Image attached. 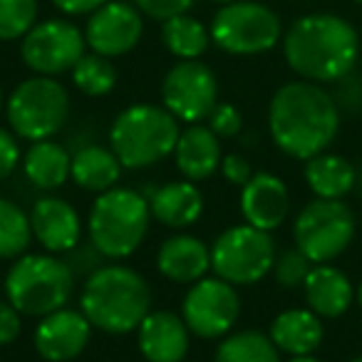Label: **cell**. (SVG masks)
Instances as JSON below:
<instances>
[{"mask_svg":"<svg viewBox=\"0 0 362 362\" xmlns=\"http://www.w3.org/2000/svg\"><path fill=\"white\" fill-rule=\"evenodd\" d=\"M268 129L283 154L308 161L327 151L340 132V107L317 82L296 80L278 87L268 107Z\"/></svg>","mask_w":362,"mask_h":362,"instance_id":"obj_1","label":"cell"},{"mask_svg":"<svg viewBox=\"0 0 362 362\" xmlns=\"http://www.w3.org/2000/svg\"><path fill=\"white\" fill-rule=\"evenodd\" d=\"M283 55L296 75L327 85L350 75L360 57V35L345 18L332 13L303 16L283 37Z\"/></svg>","mask_w":362,"mask_h":362,"instance_id":"obj_2","label":"cell"},{"mask_svg":"<svg viewBox=\"0 0 362 362\" xmlns=\"http://www.w3.org/2000/svg\"><path fill=\"white\" fill-rule=\"evenodd\" d=\"M80 310L92 327L110 335H127L141 325L151 310V288L129 266H100L87 276L80 291Z\"/></svg>","mask_w":362,"mask_h":362,"instance_id":"obj_3","label":"cell"},{"mask_svg":"<svg viewBox=\"0 0 362 362\" xmlns=\"http://www.w3.org/2000/svg\"><path fill=\"white\" fill-rule=\"evenodd\" d=\"M151 223L149 199L134 189L115 187L97 194L87 216L90 243L100 256L122 261L144 243Z\"/></svg>","mask_w":362,"mask_h":362,"instance_id":"obj_4","label":"cell"},{"mask_svg":"<svg viewBox=\"0 0 362 362\" xmlns=\"http://www.w3.org/2000/svg\"><path fill=\"white\" fill-rule=\"evenodd\" d=\"M72 293L75 271L55 253H25L6 273V300L28 317H45L67 308Z\"/></svg>","mask_w":362,"mask_h":362,"instance_id":"obj_5","label":"cell"},{"mask_svg":"<svg viewBox=\"0 0 362 362\" xmlns=\"http://www.w3.org/2000/svg\"><path fill=\"white\" fill-rule=\"evenodd\" d=\"M179 134V119L166 107L141 102L117 115L110 129V146L124 169H146L174 154Z\"/></svg>","mask_w":362,"mask_h":362,"instance_id":"obj_6","label":"cell"},{"mask_svg":"<svg viewBox=\"0 0 362 362\" xmlns=\"http://www.w3.org/2000/svg\"><path fill=\"white\" fill-rule=\"evenodd\" d=\"M6 117L16 136L25 141L52 139L70 117V95L55 77L23 80L6 102Z\"/></svg>","mask_w":362,"mask_h":362,"instance_id":"obj_7","label":"cell"},{"mask_svg":"<svg viewBox=\"0 0 362 362\" xmlns=\"http://www.w3.org/2000/svg\"><path fill=\"white\" fill-rule=\"evenodd\" d=\"M357 233L352 209L342 199H313L293 221L296 248L313 263H330L350 248Z\"/></svg>","mask_w":362,"mask_h":362,"instance_id":"obj_8","label":"cell"},{"mask_svg":"<svg viewBox=\"0 0 362 362\" xmlns=\"http://www.w3.org/2000/svg\"><path fill=\"white\" fill-rule=\"evenodd\" d=\"M211 40L228 55H261L278 45L283 25L276 11L256 0H233L214 16Z\"/></svg>","mask_w":362,"mask_h":362,"instance_id":"obj_9","label":"cell"},{"mask_svg":"<svg viewBox=\"0 0 362 362\" xmlns=\"http://www.w3.org/2000/svg\"><path fill=\"white\" fill-rule=\"evenodd\" d=\"M276 243L268 231L241 223L231 226L211 246V271L231 286H253L273 271Z\"/></svg>","mask_w":362,"mask_h":362,"instance_id":"obj_10","label":"cell"},{"mask_svg":"<svg viewBox=\"0 0 362 362\" xmlns=\"http://www.w3.org/2000/svg\"><path fill=\"white\" fill-rule=\"evenodd\" d=\"M238 315H241V298L236 286L218 276H204L202 281L192 283L181 300V317L192 335L202 340L226 337L238 322Z\"/></svg>","mask_w":362,"mask_h":362,"instance_id":"obj_11","label":"cell"},{"mask_svg":"<svg viewBox=\"0 0 362 362\" xmlns=\"http://www.w3.org/2000/svg\"><path fill=\"white\" fill-rule=\"evenodd\" d=\"M85 33L70 21L35 23L30 33L21 42V57L35 75L55 77L72 70L85 55Z\"/></svg>","mask_w":362,"mask_h":362,"instance_id":"obj_12","label":"cell"},{"mask_svg":"<svg viewBox=\"0 0 362 362\" xmlns=\"http://www.w3.org/2000/svg\"><path fill=\"white\" fill-rule=\"evenodd\" d=\"M161 102L179 122L199 124L218 105L216 75L202 60L176 62L161 82Z\"/></svg>","mask_w":362,"mask_h":362,"instance_id":"obj_13","label":"cell"},{"mask_svg":"<svg viewBox=\"0 0 362 362\" xmlns=\"http://www.w3.org/2000/svg\"><path fill=\"white\" fill-rule=\"evenodd\" d=\"M141 33H144L141 13L129 3L110 0L95 13H90V21L85 25V40L92 52L112 60V57L134 50L141 40Z\"/></svg>","mask_w":362,"mask_h":362,"instance_id":"obj_14","label":"cell"},{"mask_svg":"<svg viewBox=\"0 0 362 362\" xmlns=\"http://www.w3.org/2000/svg\"><path fill=\"white\" fill-rule=\"evenodd\" d=\"M92 330L95 327L82 310L60 308V310L40 317L33 342H35L37 355L45 362H70L80 357L90 345Z\"/></svg>","mask_w":362,"mask_h":362,"instance_id":"obj_15","label":"cell"},{"mask_svg":"<svg viewBox=\"0 0 362 362\" xmlns=\"http://www.w3.org/2000/svg\"><path fill=\"white\" fill-rule=\"evenodd\" d=\"M33 238L47 253H70L82 241V218L70 202L60 197H40L30 209Z\"/></svg>","mask_w":362,"mask_h":362,"instance_id":"obj_16","label":"cell"},{"mask_svg":"<svg viewBox=\"0 0 362 362\" xmlns=\"http://www.w3.org/2000/svg\"><path fill=\"white\" fill-rule=\"evenodd\" d=\"M243 221L261 231H276L291 214V194L286 181L271 171H256L246 187H241Z\"/></svg>","mask_w":362,"mask_h":362,"instance_id":"obj_17","label":"cell"},{"mask_svg":"<svg viewBox=\"0 0 362 362\" xmlns=\"http://www.w3.org/2000/svg\"><path fill=\"white\" fill-rule=\"evenodd\" d=\"M192 330L181 313L149 310L136 327V345L146 362H184L189 352Z\"/></svg>","mask_w":362,"mask_h":362,"instance_id":"obj_18","label":"cell"},{"mask_svg":"<svg viewBox=\"0 0 362 362\" xmlns=\"http://www.w3.org/2000/svg\"><path fill=\"white\" fill-rule=\"evenodd\" d=\"M156 268L166 281L192 286L211 271V248L192 233H174L156 251Z\"/></svg>","mask_w":362,"mask_h":362,"instance_id":"obj_19","label":"cell"},{"mask_svg":"<svg viewBox=\"0 0 362 362\" xmlns=\"http://www.w3.org/2000/svg\"><path fill=\"white\" fill-rule=\"evenodd\" d=\"M221 136H216V132L209 124H189L187 129L179 134L174 149V161L176 169L181 171V176L194 184L206 181L221 169Z\"/></svg>","mask_w":362,"mask_h":362,"instance_id":"obj_20","label":"cell"},{"mask_svg":"<svg viewBox=\"0 0 362 362\" xmlns=\"http://www.w3.org/2000/svg\"><path fill=\"white\" fill-rule=\"evenodd\" d=\"M303 293H305L308 308L327 320L345 315L355 300V286L347 278V273L330 263H317L310 268L303 283Z\"/></svg>","mask_w":362,"mask_h":362,"instance_id":"obj_21","label":"cell"},{"mask_svg":"<svg viewBox=\"0 0 362 362\" xmlns=\"http://www.w3.org/2000/svg\"><path fill=\"white\" fill-rule=\"evenodd\" d=\"M151 218L166 228H189L202 218L204 214V194L202 189L189 179L169 181L164 187H159L149 197Z\"/></svg>","mask_w":362,"mask_h":362,"instance_id":"obj_22","label":"cell"},{"mask_svg":"<svg viewBox=\"0 0 362 362\" xmlns=\"http://www.w3.org/2000/svg\"><path fill=\"white\" fill-rule=\"evenodd\" d=\"M268 335L281 352L291 357H300L313 355L322 345L325 327H322V317L313 313L310 308H288L273 317Z\"/></svg>","mask_w":362,"mask_h":362,"instance_id":"obj_23","label":"cell"},{"mask_svg":"<svg viewBox=\"0 0 362 362\" xmlns=\"http://www.w3.org/2000/svg\"><path fill=\"white\" fill-rule=\"evenodd\" d=\"M303 179L315 199H345L357 187V169L345 156L322 151L305 161Z\"/></svg>","mask_w":362,"mask_h":362,"instance_id":"obj_24","label":"cell"},{"mask_svg":"<svg viewBox=\"0 0 362 362\" xmlns=\"http://www.w3.org/2000/svg\"><path fill=\"white\" fill-rule=\"evenodd\" d=\"M72 156L52 139L33 141L23 154V174L37 192H55L70 179Z\"/></svg>","mask_w":362,"mask_h":362,"instance_id":"obj_25","label":"cell"},{"mask_svg":"<svg viewBox=\"0 0 362 362\" xmlns=\"http://www.w3.org/2000/svg\"><path fill=\"white\" fill-rule=\"evenodd\" d=\"M122 161L112 151V146L87 144L72 154L70 179L77 187L92 194H105L117 187L122 176Z\"/></svg>","mask_w":362,"mask_h":362,"instance_id":"obj_26","label":"cell"},{"mask_svg":"<svg viewBox=\"0 0 362 362\" xmlns=\"http://www.w3.org/2000/svg\"><path fill=\"white\" fill-rule=\"evenodd\" d=\"M214 362H281V350L266 332L238 330L218 342Z\"/></svg>","mask_w":362,"mask_h":362,"instance_id":"obj_27","label":"cell"},{"mask_svg":"<svg viewBox=\"0 0 362 362\" xmlns=\"http://www.w3.org/2000/svg\"><path fill=\"white\" fill-rule=\"evenodd\" d=\"M161 40H164L166 50L179 57V60H199L209 50L211 33L197 18L181 13V16L164 21V25H161Z\"/></svg>","mask_w":362,"mask_h":362,"instance_id":"obj_28","label":"cell"},{"mask_svg":"<svg viewBox=\"0 0 362 362\" xmlns=\"http://www.w3.org/2000/svg\"><path fill=\"white\" fill-rule=\"evenodd\" d=\"M33 238L30 214H25L16 202L0 197V261H16L25 256Z\"/></svg>","mask_w":362,"mask_h":362,"instance_id":"obj_29","label":"cell"},{"mask_svg":"<svg viewBox=\"0 0 362 362\" xmlns=\"http://www.w3.org/2000/svg\"><path fill=\"white\" fill-rule=\"evenodd\" d=\"M70 72L75 87L87 97H105L117 85V67L112 65L110 57L97 55V52H90V55L85 52Z\"/></svg>","mask_w":362,"mask_h":362,"instance_id":"obj_30","label":"cell"},{"mask_svg":"<svg viewBox=\"0 0 362 362\" xmlns=\"http://www.w3.org/2000/svg\"><path fill=\"white\" fill-rule=\"evenodd\" d=\"M37 23V0H0V40L25 37Z\"/></svg>","mask_w":362,"mask_h":362,"instance_id":"obj_31","label":"cell"},{"mask_svg":"<svg viewBox=\"0 0 362 362\" xmlns=\"http://www.w3.org/2000/svg\"><path fill=\"white\" fill-rule=\"evenodd\" d=\"M313 263L303 256L298 248H291V251H283L281 256H276V263H273V276H276V283L281 288H298L305 283L308 273H310Z\"/></svg>","mask_w":362,"mask_h":362,"instance_id":"obj_32","label":"cell"},{"mask_svg":"<svg viewBox=\"0 0 362 362\" xmlns=\"http://www.w3.org/2000/svg\"><path fill=\"white\" fill-rule=\"evenodd\" d=\"M206 119H209V127H211V129L216 132V136H221V139L236 136L243 127L241 112H238V107H233L231 102H218Z\"/></svg>","mask_w":362,"mask_h":362,"instance_id":"obj_33","label":"cell"},{"mask_svg":"<svg viewBox=\"0 0 362 362\" xmlns=\"http://www.w3.org/2000/svg\"><path fill=\"white\" fill-rule=\"evenodd\" d=\"M335 85H337V90H335V95H332V100L340 107V112L357 115V112L362 110V80L355 72H350V75H345L342 80H337Z\"/></svg>","mask_w":362,"mask_h":362,"instance_id":"obj_34","label":"cell"},{"mask_svg":"<svg viewBox=\"0 0 362 362\" xmlns=\"http://www.w3.org/2000/svg\"><path fill=\"white\" fill-rule=\"evenodd\" d=\"M194 0H136V8H139L144 16L154 18V21H169L174 16H181L192 8Z\"/></svg>","mask_w":362,"mask_h":362,"instance_id":"obj_35","label":"cell"},{"mask_svg":"<svg viewBox=\"0 0 362 362\" xmlns=\"http://www.w3.org/2000/svg\"><path fill=\"white\" fill-rule=\"evenodd\" d=\"M21 161L23 154H21V146H18L16 132H8L0 127V181H6L18 169Z\"/></svg>","mask_w":362,"mask_h":362,"instance_id":"obj_36","label":"cell"},{"mask_svg":"<svg viewBox=\"0 0 362 362\" xmlns=\"http://www.w3.org/2000/svg\"><path fill=\"white\" fill-rule=\"evenodd\" d=\"M221 174H223V179H226L228 184H233V187H246L248 181H251V176H253V166H251V161H248L246 156L226 154L221 159Z\"/></svg>","mask_w":362,"mask_h":362,"instance_id":"obj_37","label":"cell"},{"mask_svg":"<svg viewBox=\"0 0 362 362\" xmlns=\"http://www.w3.org/2000/svg\"><path fill=\"white\" fill-rule=\"evenodd\" d=\"M23 332V315L8 300H0V347L11 345Z\"/></svg>","mask_w":362,"mask_h":362,"instance_id":"obj_38","label":"cell"},{"mask_svg":"<svg viewBox=\"0 0 362 362\" xmlns=\"http://www.w3.org/2000/svg\"><path fill=\"white\" fill-rule=\"evenodd\" d=\"M105 3H110V0H52V6L65 16H87V13H95L97 8H102Z\"/></svg>","mask_w":362,"mask_h":362,"instance_id":"obj_39","label":"cell"},{"mask_svg":"<svg viewBox=\"0 0 362 362\" xmlns=\"http://www.w3.org/2000/svg\"><path fill=\"white\" fill-rule=\"evenodd\" d=\"M288 362H320L317 357H313V355H300V357H291Z\"/></svg>","mask_w":362,"mask_h":362,"instance_id":"obj_40","label":"cell"},{"mask_svg":"<svg viewBox=\"0 0 362 362\" xmlns=\"http://www.w3.org/2000/svg\"><path fill=\"white\" fill-rule=\"evenodd\" d=\"M355 300H357V305L362 308V281H360V286L355 288Z\"/></svg>","mask_w":362,"mask_h":362,"instance_id":"obj_41","label":"cell"},{"mask_svg":"<svg viewBox=\"0 0 362 362\" xmlns=\"http://www.w3.org/2000/svg\"><path fill=\"white\" fill-rule=\"evenodd\" d=\"M214 3H221V6H228V3H233V0H214Z\"/></svg>","mask_w":362,"mask_h":362,"instance_id":"obj_42","label":"cell"},{"mask_svg":"<svg viewBox=\"0 0 362 362\" xmlns=\"http://www.w3.org/2000/svg\"><path fill=\"white\" fill-rule=\"evenodd\" d=\"M3 107L6 105H3V87H0V112H3Z\"/></svg>","mask_w":362,"mask_h":362,"instance_id":"obj_43","label":"cell"},{"mask_svg":"<svg viewBox=\"0 0 362 362\" xmlns=\"http://www.w3.org/2000/svg\"><path fill=\"white\" fill-rule=\"evenodd\" d=\"M350 362H362V355H360V357H355V360H350Z\"/></svg>","mask_w":362,"mask_h":362,"instance_id":"obj_44","label":"cell"},{"mask_svg":"<svg viewBox=\"0 0 362 362\" xmlns=\"http://www.w3.org/2000/svg\"><path fill=\"white\" fill-rule=\"evenodd\" d=\"M355 3H360V6H362V0H355Z\"/></svg>","mask_w":362,"mask_h":362,"instance_id":"obj_45","label":"cell"}]
</instances>
